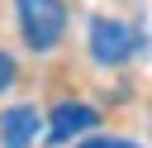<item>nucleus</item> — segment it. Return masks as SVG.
I'll use <instances>...</instances> for the list:
<instances>
[{
	"mask_svg": "<svg viewBox=\"0 0 152 148\" xmlns=\"http://www.w3.org/2000/svg\"><path fill=\"white\" fill-rule=\"evenodd\" d=\"M71 148H138L133 138H86V143H71Z\"/></svg>",
	"mask_w": 152,
	"mask_h": 148,
	"instance_id": "5",
	"label": "nucleus"
},
{
	"mask_svg": "<svg viewBox=\"0 0 152 148\" xmlns=\"http://www.w3.org/2000/svg\"><path fill=\"white\" fill-rule=\"evenodd\" d=\"M142 29H133V24H124V19H90V57L100 62V67H124L128 57H138L142 53Z\"/></svg>",
	"mask_w": 152,
	"mask_h": 148,
	"instance_id": "2",
	"label": "nucleus"
},
{
	"mask_svg": "<svg viewBox=\"0 0 152 148\" xmlns=\"http://www.w3.org/2000/svg\"><path fill=\"white\" fill-rule=\"evenodd\" d=\"M10 86H14V57L0 53V91H10Z\"/></svg>",
	"mask_w": 152,
	"mask_h": 148,
	"instance_id": "6",
	"label": "nucleus"
},
{
	"mask_svg": "<svg viewBox=\"0 0 152 148\" xmlns=\"http://www.w3.org/2000/svg\"><path fill=\"white\" fill-rule=\"evenodd\" d=\"M19 10V33L33 53H52L66 33V5L62 0H14Z\"/></svg>",
	"mask_w": 152,
	"mask_h": 148,
	"instance_id": "1",
	"label": "nucleus"
},
{
	"mask_svg": "<svg viewBox=\"0 0 152 148\" xmlns=\"http://www.w3.org/2000/svg\"><path fill=\"white\" fill-rule=\"evenodd\" d=\"M38 129H43V115L33 105H10L0 115V148H33Z\"/></svg>",
	"mask_w": 152,
	"mask_h": 148,
	"instance_id": "4",
	"label": "nucleus"
},
{
	"mask_svg": "<svg viewBox=\"0 0 152 148\" xmlns=\"http://www.w3.org/2000/svg\"><path fill=\"white\" fill-rule=\"evenodd\" d=\"M95 124H100L95 105H86V100H62V105L48 115V143H66V138H76V134H90Z\"/></svg>",
	"mask_w": 152,
	"mask_h": 148,
	"instance_id": "3",
	"label": "nucleus"
}]
</instances>
